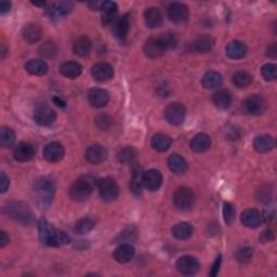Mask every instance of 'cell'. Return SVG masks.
I'll return each instance as SVG.
<instances>
[{"instance_id":"1","label":"cell","mask_w":277,"mask_h":277,"mask_svg":"<svg viewBox=\"0 0 277 277\" xmlns=\"http://www.w3.org/2000/svg\"><path fill=\"white\" fill-rule=\"evenodd\" d=\"M39 237L43 244L50 247H62L68 245L71 242V238L64 232L52 226L48 221L41 219L38 223Z\"/></svg>"},{"instance_id":"2","label":"cell","mask_w":277,"mask_h":277,"mask_svg":"<svg viewBox=\"0 0 277 277\" xmlns=\"http://www.w3.org/2000/svg\"><path fill=\"white\" fill-rule=\"evenodd\" d=\"M55 193V186L51 180L41 178L34 184V194L36 202L41 208H48L53 200Z\"/></svg>"},{"instance_id":"3","label":"cell","mask_w":277,"mask_h":277,"mask_svg":"<svg viewBox=\"0 0 277 277\" xmlns=\"http://www.w3.org/2000/svg\"><path fill=\"white\" fill-rule=\"evenodd\" d=\"M4 212L10 219L24 225L31 224L34 220V214L30 207L21 202L8 203L4 207Z\"/></svg>"},{"instance_id":"4","label":"cell","mask_w":277,"mask_h":277,"mask_svg":"<svg viewBox=\"0 0 277 277\" xmlns=\"http://www.w3.org/2000/svg\"><path fill=\"white\" fill-rule=\"evenodd\" d=\"M94 189V181L90 177H81L72 184L68 195L74 202H84L91 195Z\"/></svg>"},{"instance_id":"5","label":"cell","mask_w":277,"mask_h":277,"mask_svg":"<svg viewBox=\"0 0 277 277\" xmlns=\"http://www.w3.org/2000/svg\"><path fill=\"white\" fill-rule=\"evenodd\" d=\"M195 194L194 192L186 188V186H182L179 188L173 195V205L177 208L179 211H189L191 210L194 204H195Z\"/></svg>"},{"instance_id":"6","label":"cell","mask_w":277,"mask_h":277,"mask_svg":"<svg viewBox=\"0 0 277 277\" xmlns=\"http://www.w3.org/2000/svg\"><path fill=\"white\" fill-rule=\"evenodd\" d=\"M100 196L105 202H113L119 195V186L112 178H104L98 182Z\"/></svg>"},{"instance_id":"7","label":"cell","mask_w":277,"mask_h":277,"mask_svg":"<svg viewBox=\"0 0 277 277\" xmlns=\"http://www.w3.org/2000/svg\"><path fill=\"white\" fill-rule=\"evenodd\" d=\"M242 109L247 115H262L266 110V101L259 94L250 95L242 103Z\"/></svg>"},{"instance_id":"8","label":"cell","mask_w":277,"mask_h":277,"mask_svg":"<svg viewBox=\"0 0 277 277\" xmlns=\"http://www.w3.org/2000/svg\"><path fill=\"white\" fill-rule=\"evenodd\" d=\"M186 116V108L182 103L173 102L165 109V118L172 126H179L181 124Z\"/></svg>"},{"instance_id":"9","label":"cell","mask_w":277,"mask_h":277,"mask_svg":"<svg viewBox=\"0 0 277 277\" xmlns=\"http://www.w3.org/2000/svg\"><path fill=\"white\" fill-rule=\"evenodd\" d=\"M199 261L192 255H183V257L179 258L176 263L177 271L182 275H194L199 271Z\"/></svg>"},{"instance_id":"10","label":"cell","mask_w":277,"mask_h":277,"mask_svg":"<svg viewBox=\"0 0 277 277\" xmlns=\"http://www.w3.org/2000/svg\"><path fill=\"white\" fill-rule=\"evenodd\" d=\"M34 119L39 126H50L57 119V114L49 106L40 105L35 109Z\"/></svg>"},{"instance_id":"11","label":"cell","mask_w":277,"mask_h":277,"mask_svg":"<svg viewBox=\"0 0 277 277\" xmlns=\"http://www.w3.org/2000/svg\"><path fill=\"white\" fill-rule=\"evenodd\" d=\"M168 18L173 23H184L189 19V8L184 4L173 3L168 7Z\"/></svg>"},{"instance_id":"12","label":"cell","mask_w":277,"mask_h":277,"mask_svg":"<svg viewBox=\"0 0 277 277\" xmlns=\"http://www.w3.org/2000/svg\"><path fill=\"white\" fill-rule=\"evenodd\" d=\"M86 161L91 165H99L104 163L108 157L106 149L100 144H94L89 147L86 151Z\"/></svg>"},{"instance_id":"13","label":"cell","mask_w":277,"mask_h":277,"mask_svg":"<svg viewBox=\"0 0 277 277\" xmlns=\"http://www.w3.org/2000/svg\"><path fill=\"white\" fill-rule=\"evenodd\" d=\"M163 185L162 172L156 169H151L143 175V186L150 192H156Z\"/></svg>"},{"instance_id":"14","label":"cell","mask_w":277,"mask_h":277,"mask_svg":"<svg viewBox=\"0 0 277 277\" xmlns=\"http://www.w3.org/2000/svg\"><path fill=\"white\" fill-rule=\"evenodd\" d=\"M74 9V4L69 2H60L54 3L48 7L47 15L51 20H57L69 15Z\"/></svg>"},{"instance_id":"15","label":"cell","mask_w":277,"mask_h":277,"mask_svg":"<svg viewBox=\"0 0 277 277\" xmlns=\"http://www.w3.org/2000/svg\"><path fill=\"white\" fill-rule=\"evenodd\" d=\"M91 74L96 81H108L113 78L114 68L110 64L105 63V62H100V63H96L92 66Z\"/></svg>"},{"instance_id":"16","label":"cell","mask_w":277,"mask_h":277,"mask_svg":"<svg viewBox=\"0 0 277 277\" xmlns=\"http://www.w3.org/2000/svg\"><path fill=\"white\" fill-rule=\"evenodd\" d=\"M65 151L63 145L59 142H51L44 149V157L49 163H58L64 157Z\"/></svg>"},{"instance_id":"17","label":"cell","mask_w":277,"mask_h":277,"mask_svg":"<svg viewBox=\"0 0 277 277\" xmlns=\"http://www.w3.org/2000/svg\"><path fill=\"white\" fill-rule=\"evenodd\" d=\"M88 99L91 105L95 108H101L106 106L109 102L108 91L100 88H93L88 93Z\"/></svg>"},{"instance_id":"18","label":"cell","mask_w":277,"mask_h":277,"mask_svg":"<svg viewBox=\"0 0 277 277\" xmlns=\"http://www.w3.org/2000/svg\"><path fill=\"white\" fill-rule=\"evenodd\" d=\"M166 49L159 37H152L144 45V53L150 59H157L164 55Z\"/></svg>"},{"instance_id":"19","label":"cell","mask_w":277,"mask_h":277,"mask_svg":"<svg viewBox=\"0 0 277 277\" xmlns=\"http://www.w3.org/2000/svg\"><path fill=\"white\" fill-rule=\"evenodd\" d=\"M35 156V148L31 143L21 142L17 145V148L13 151V157L17 162L26 163L30 162Z\"/></svg>"},{"instance_id":"20","label":"cell","mask_w":277,"mask_h":277,"mask_svg":"<svg viewBox=\"0 0 277 277\" xmlns=\"http://www.w3.org/2000/svg\"><path fill=\"white\" fill-rule=\"evenodd\" d=\"M213 43L214 41L209 35H200L192 41L190 48L195 53H207L212 49Z\"/></svg>"},{"instance_id":"21","label":"cell","mask_w":277,"mask_h":277,"mask_svg":"<svg viewBox=\"0 0 277 277\" xmlns=\"http://www.w3.org/2000/svg\"><path fill=\"white\" fill-rule=\"evenodd\" d=\"M100 11L102 12V24L104 26L112 24L118 16V7L112 2H104Z\"/></svg>"},{"instance_id":"22","label":"cell","mask_w":277,"mask_h":277,"mask_svg":"<svg viewBox=\"0 0 277 277\" xmlns=\"http://www.w3.org/2000/svg\"><path fill=\"white\" fill-rule=\"evenodd\" d=\"M144 20L145 24L148 25L150 29H158L163 25V15L161 10L155 7H151L144 12Z\"/></svg>"},{"instance_id":"23","label":"cell","mask_w":277,"mask_h":277,"mask_svg":"<svg viewBox=\"0 0 277 277\" xmlns=\"http://www.w3.org/2000/svg\"><path fill=\"white\" fill-rule=\"evenodd\" d=\"M241 223L249 228H257L262 222V216L257 209H247L241 213Z\"/></svg>"},{"instance_id":"24","label":"cell","mask_w":277,"mask_h":277,"mask_svg":"<svg viewBox=\"0 0 277 277\" xmlns=\"http://www.w3.org/2000/svg\"><path fill=\"white\" fill-rule=\"evenodd\" d=\"M226 55L230 59L233 60H239L245 58V55L248 52L247 47L244 43H241L239 40H233L226 47Z\"/></svg>"},{"instance_id":"25","label":"cell","mask_w":277,"mask_h":277,"mask_svg":"<svg viewBox=\"0 0 277 277\" xmlns=\"http://www.w3.org/2000/svg\"><path fill=\"white\" fill-rule=\"evenodd\" d=\"M60 73L66 78L75 79L82 73V66L76 61H66L60 66Z\"/></svg>"},{"instance_id":"26","label":"cell","mask_w":277,"mask_h":277,"mask_svg":"<svg viewBox=\"0 0 277 277\" xmlns=\"http://www.w3.org/2000/svg\"><path fill=\"white\" fill-rule=\"evenodd\" d=\"M135 250L130 244H121L114 251V259L118 263H128L134 257Z\"/></svg>"},{"instance_id":"27","label":"cell","mask_w":277,"mask_h":277,"mask_svg":"<svg viewBox=\"0 0 277 277\" xmlns=\"http://www.w3.org/2000/svg\"><path fill=\"white\" fill-rule=\"evenodd\" d=\"M213 104L220 109H227L232 105L233 96L232 93L226 89H221L213 94Z\"/></svg>"},{"instance_id":"28","label":"cell","mask_w":277,"mask_h":277,"mask_svg":"<svg viewBox=\"0 0 277 277\" xmlns=\"http://www.w3.org/2000/svg\"><path fill=\"white\" fill-rule=\"evenodd\" d=\"M191 149L196 153H204L208 151L211 145V138L206 133H198L192 138Z\"/></svg>"},{"instance_id":"29","label":"cell","mask_w":277,"mask_h":277,"mask_svg":"<svg viewBox=\"0 0 277 277\" xmlns=\"http://www.w3.org/2000/svg\"><path fill=\"white\" fill-rule=\"evenodd\" d=\"M168 167L176 175H183L188 170V163L181 155L172 154L168 158Z\"/></svg>"},{"instance_id":"30","label":"cell","mask_w":277,"mask_h":277,"mask_svg":"<svg viewBox=\"0 0 277 277\" xmlns=\"http://www.w3.org/2000/svg\"><path fill=\"white\" fill-rule=\"evenodd\" d=\"M172 144V138L164 133H157L153 135L151 140V147L157 152L168 151Z\"/></svg>"},{"instance_id":"31","label":"cell","mask_w":277,"mask_h":277,"mask_svg":"<svg viewBox=\"0 0 277 277\" xmlns=\"http://www.w3.org/2000/svg\"><path fill=\"white\" fill-rule=\"evenodd\" d=\"M92 43L87 36H81L75 40L73 45V51L78 57H86L91 51Z\"/></svg>"},{"instance_id":"32","label":"cell","mask_w":277,"mask_h":277,"mask_svg":"<svg viewBox=\"0 0 277 277\" xmlns=\"http://www.w3.org/2000/svg\"><path fill=\"white\" fill-rule=\"evenodd\" d=\"M274 138L271 135H260L253 141V148L258 153H267L274 149Z\"/></svg>"},{"instance_id":"33","label":"cell","mask_w":277,"mask_h":277,"mask_svg":"<svg viewBox=\"0 0 277 277\" xmlns=\"http://www.w3.org/2000/svg\"><path fill=\"white\" fill-rule=\"evenodd\" d=\"M22 35L26 43L35 44L40 40L43 32H41V29L37 24H29L23 29Z\"/></svg>"},{"instance_id":"34","label":"cell","mask_w":277,"mask_h":277,"mask_svg":"<svg viewBox=\"0 0 277 277\" xmlns=\"http://www.w3.org/2000/svg\"><path fill=\"white\" fill-rule=\"evenodd\" d=\"M194 228L193 226L188 222H180L172 227V235L177 239L180 240H185L189 239L193 235Z\"/></svg>"},{"instance_id":"35","label":"cell","mask_w":277,"mask_h":277,"mask_svg":"<svg viewBox=\"0 0 277 277\" xmlns=\"http://www.w3.org/2000/svg\"><path fill=\"white\" fill-rule=\"evenodd\" d=\"M27 72L35 76H43L48 73V65L43 60H30L25 64Z\"/></svg>"},{"instance_id":"36","label":"cell","mask_w":277,"mask_h":277,"mask_svg":"<svg viewBox=\"0 0 277 277\" xmlns=\"http://www.w3.org/2000/svg\"><path fill=\"white\" fill-rule=\"evenodd\" d=\"M202 84L206 89H214L218 88L222 84V76L220 73L214 71H208L205 73Z\"/></svg>"},{"instance_id":"37","label":"cell","mask_w":277,"mask_h":277,"mask_svg":"<svg viewBox=\"0 0 277 277\" xmlns=\"http://www.w3.org/2000/svg\"><path fill=\"white\" fill-rule=\"evenodd\" d=\"M129 29H130V18H129V15H124L117 21L115 24V27H114L115 36L118 39H124L127 37Z\"/></svg>"},{"instance_id":"38","label":"cell","mask_w":277,"mask_h":277,"mask_svg":"<svg viewBox=\"0 0 277 277\" xmlns=\"http://www.w3.org/2000/svg\"><path fill=\"white\" fill-rule=\"evenodd\" d=\"M137 157V152L132 147H124L123 149L119 150L117 158L122 164H134Z\"/></svg>"},{"instance_id":"39","label":"cell","mask_w":277,"mask_h":277,"mask_svg":"<svg viewBox=\"0 0 277 277\" xmlns=\"http://www.w3.org/2000/svg\"><path fill=\"white\" fill-rule=\"evenodd\" d=\"M143 175L141 169L136 167L133 170V175H132V179H131L130 182V188L132 193L134 195L138 196L142 193V186H143Z\"/></svg>"},{"instance_id":"40","label":"cell","mask_w":277,"mask_h":277,"mask_svg":"<svg viewBox=\"0 0 277 277\" xmlns=\"http://www.w3.org/2000/svg\"><path fill=\"white\" fill-rule=\"evenodd\" d=\"M252 82V76L246 71H239L233 76V84L239 89L247 88Z\"/></svg>"},{"instance_id":"41","label":"cell","mask_w":277,"mask_h":277,"mask_svg":"<svg viewBox=\"0 0 277 277\" xmlns=\"http://www.w3.org/2000/svg\"><path fill=\"white\" fill-rule=\"evenodd\" d=\"M16 142V132L8 127H3L0 130V144L3 148H10Z\"/></svg>"},{"instance_id":"42","label":"cell","mask_w":277,"mask_h":277,"mask_svg":"<svg viewBox=\"0 0 277 277\" xmlns=\"http://www.w3.org/2000/svg\"><path fill=\"white\" fill-rule=\"evenodd\" d=\"M159 39H161L166 51L169 49H175L179 44V36L176 33H172V32L162 34V36L159 37Z\"/></svg>"},{"instance_id":"43","label":"cell","mask_w":277,"mask_h":277,"mask_svg":"<svg viewBox=\"0 0 277 277\" xmlns=\"http://www.w3.org/2000/svg\"><path fill=\"white\" fill-rule=\"evenodd\" d=\"M94 225L95 224L93 222V220H91L90 218H84V219H80L78 222L75 224L74 231L76 234L84 235V234L91 232L93 230Z\"/></svg>"},{"instance_id":"44","label":"cell","mask_w":277,"mask_h":277,"mask_svg":"<svg viewBox=\"0 0 277 277\" xmlns=\"http://www.w3.org/2000/svg\"><path fill=\"white\" fill-rule=\"evenodd\" d=\"M262 76L267 81H274L277 78V66L273 63H266L261 68Z\"/></svg>"},{"instance_id":"45","label":"cell","mask_w":277,"mask_h":277,"mask_svg":"<svg viewBox=\"0 0 277 277\" xmlns=\"http://www.w3.org/2000/svg\"><path fill=\"white\" fill-rule=\"evenodd\" d=\"M235 214H236V212H235L234 206L230 203H224V205H223V219H224V222L227 225H231L234 222Z\"/></svg>"},{"instance_id":"46","label":"cell","mask_w":277,"mask_h":277,"mask_svg":"<svg viewBox=\"0 0 277 277\" xmlns=\"http://www.w3.org/2000/svg\"><path fill=\"white\" fill-rule=\"evenodd\" d=\"M57 47L53 43H50V41H47L44 45H41L39 48V53L40 55H43L45 58H52L57 54Z\"/></svg>"},{"instance_id":"47","label":"cell","mask_w":277,"mask_h":277,"mask_svg":"<svg viewBox=\"0 0 277 277\" xmlns=\"http://www.w3.org/2000/svg\"><path fill=\"white\" fill-rule=\"evenodd\" d=\"M95 123H96V127L99 129L105 131V130H108L110 126H112L113 120L108 115L101 114L95 118Z\"/></svg>"},{"instance_id":"48","label":"cell","mask_w":277,"mask_h":277,"mask_svg":"<svg viewBox=\"0 0 277 277\" xmlns=\"http://www.w3.org/2000/svg\"><path fill=\"white\" fill-rule=\"evenodd\" d=\"M252 257V249L250 248H244L236 253V258L240 262H248Z\"/></svg>"},{"instance_id":"49","label":"cell","mask_w":277,"mask_h":277,"mask_svg":"<svg viewBox=\"0 0 277 277\" xmlns=\"http://www.w3.org/2000/svg\"><path fill=\"white\" fill-rule=\"evenodd\" d=\"M0 182H2V193L4 194L9 189V185H10L9 178L6 176L5 172H3L2 176H0Z\"/></svg>"},{"instance_id":"50","label":"cell","mask_w":277,"mask_h":277,"mask_svg":"<svg viewBox=\"0 0 277 277\" xmlns=\"http://www.w3.org/2000/svg\"><path fill=\"white\" fill-rule=\"evenodd\" d=\"M260 239L263 241V242H267V241H271L274 239V234L271 230H266L263 232L261 234V236H260Z\"/></svg>"},{"instance_id":"51","label":"cell","mask_w":277,"mask_h":277,"mask_svg":"<svg viewBox=\"0 0 277 277\" xmlns=\"http://www.w3.org/2000/svg\"><path fill=\"white\" fill-rule=\"evenodd\" d=\"M221 259H222V257H221V255H219V257L216 259V261H214L213 265H212V267H211L210 276H217V274H218V272H219L220 265H221Z\"/></svg>"},{"instance_id":"52","label":"cell","mask_w":277,"mask_h":277,"mask_svg":"<svg viewBox=\"0 0 277 277\" xmlns=\"http://www.w3.org/2000/svg\"><path fill=\"white\" fill-rule=\"evenodd\" d=\"M8 244H9V236L7 235L6 232L2 231L0 232V247L5 248Z\"/></svg>"},{"instance_id":"53","label":"cell","mask_w":277,"mask_h":277,"mask_svg":"<svg viewBox=\"0 0 277 277\" xmlns=\"http://www.w3.org/2000/svg\"><path fill=\"white\" fill-rule=\"evenodd\" d=\"M267 55L269 58H276L277 55V47H276V44H272L271 46L267 47Z\"/></svg>"},{"instance_id":"54","label":"cell","mask_w":277,"mask_h":277,"mask_svg":"<svg viewBox=\"0 0 277 277\" xmlns=\"http://www.w3.org/2000/svg\"><path fill=\"white\" fill-rule=\"evenodd\" d=\"M11 8V4L9 2H2L0 3V13H2V15H5L6 12H8Z\"/></svg>"},{"instance_id":"55","label":"cell","mask_w":277,"mask_h":277,"mask_svg":"<svg viewBox=\"0 0 277 277\" xmlns=\"http://www.w3.org/2000/svg\"><path fill=\"white\" fill-rule=\"evenodd\" d=\"M103 3H99V2H93V3H89L88 6L90 7V9L91 10H101Z\"/></svg>"},{"instance_id":"56","label":"cell","mask_w":277,"mask_h":277,"mask_svg":"<svg viewBox=\"0 0 277 277\" xmlns=\"http://www.w3.org/2000/svg\"><path fill=\"white\" fill-rule=\"evenodd\" d=\"M53 101H54V103L57 104V105H58L59 107H65V106H66V103H65L63 100H61L60 98H54Z\"/></svg>"},{"instance_id":"57","label":"cell","mask_w":277,"mask_h":277,"mask_svg":"<svg viewBox=\"0 0 277 277\" xmlns=\"http://www.w3.org/2000/svg\"><path fill=\"white\" fill-rule=\"evenodd\" d=\"M34 6H40V7H44L45 5H46V3L45 2H41V3H36V2H35V3H32Z\"/></svg>"}]
</instances>
